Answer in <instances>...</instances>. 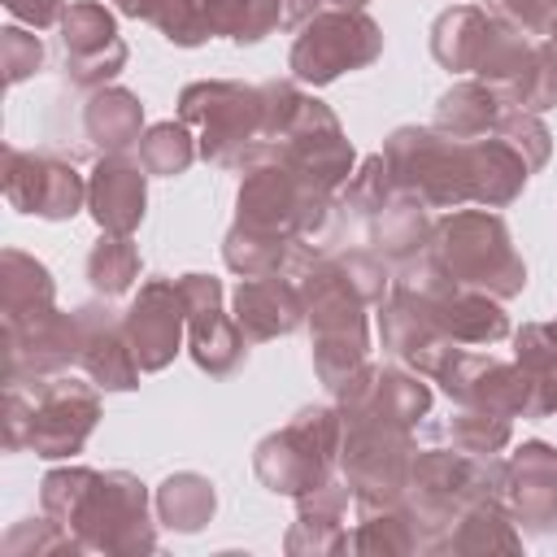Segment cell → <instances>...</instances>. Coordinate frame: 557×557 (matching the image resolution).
Listing matches in <instances>:
<instances>
[{"mask_svg": "<svg viewBox=\"0 0 557 557\" xmlns=\"http://www.w3.org/2000/svg\"><path fill=\"white\" fill-rule=\"evenodd\" d=\"M235 309H239V326L248 335H257V339L292 331L296 313H300L296 292L287 283H278V278H248L239 287V296H235Z\"/></svg>", "mask_w": 557, "mask_h": 557, "instance_id": "obj_7", "label": "cell"}, {"mask_svg": "<svg viewBox=\"0 0 557 557\" xmlns=\"http://www.w3.org/2000/svg\"><path fill=\"white\" fill-rule=\"evenodd\" d=\"M152 22L174 44H200L209 30H218L213 26V0H161Z\"/></svg>", "mask_w": 557, "mask_h": 557, "instance_id": "obj_10", "label": "cell"}, {"mask_svg": "<svg viewBox=\"0 0 557 557\" xmlns=\"http://www.w3.org/2000/svg\"><path fill=\"white\" fill-rule=\"evenodd\" d=\"M553 405H557V392H553Z\"/></svg>", "mask_w": 557, "mask_h": 557, "instance_id": "obj_18", "label": "cell"}, {"mask_svg": "<svg viewBox=\"0 0 557 557\" xmlns=\"http://www.w3.org/2000/svg\"><path fill=\"white\" fill-rule=\"evenodd\" d=\"M440 322L457 339H496V335H505V313L496 305H487L483 296H453L444 305Z\"/></svg>", "mask_w": 557, "mask_h": 557, "instance_id": "obj_8", "label": "cell"}, {"mask_svg": "<svg viewBox=\"0 0 557 557\" xmlns=\"http://www.w3.org/2000/svg\"><path fill=\"white\" fill-rule=\"evenodd\" d=\"M213 509V492L200 479H170L165 483V518L178 527H200V518Z\"/></svg>", "mask_w": 557, "mask_h": 557, "instance_id": "obj_15", "label": "cell"}, {"mask_svg": "<svg viewBox=\"0 0 557 557\" xmlns=\"http://www.w3.org/2000/svg\"><path fill=\"white\" fill-rule=\"evenodd\" d=\"M178 309H183V292H174L170 283H148L144 296L135 300V309L126 318V339L144 370H157L174 357L178 326H183Z\"/></svg>", "mask_w": 557, "mask_h": 557, "instance_id": "obj_4", "label": "cell"}, {"mask_svg": "<svg viewBox=\"0 0 557 557\" xmlns=\"http://www.w3.org/2000/svg\"><path fill=\"white\" fill-rule=\"evenodd\" d=\"M104 44H117V39H113V22H109V13L83 4V9H74V13L65 17V48H70V57L104 52Z\"/></svg>", "mask_w": 557, "mask_h": 557, "instance_id": "obj_14", "label": "cell"}, {"mask_svg": "<svg viewBox=\"0 0 557 557\" xmlns=\"http://www.w3.org/2000/svg\"><path fill=\"white\" fill-rule=\"evenodd\" d=\"M379 52V26L361 13H326L313 17V26L292 48V70L305 83H326L352 65L374 61Z\"/></svg>", "mask_w": 557, "mask_h": 557, "instance_id": "obj_2", "label": "cell"}, {"mask_svg": "<svg viewBox=\"0 0 557 557\" xmlns=\"http://www.w3.org/2000/svg\"><path fill=\"white\" fill-rule=\"evenodd\" d=\"M440 252H444L453 274H461L466 283H487L500 296L518 292L527 278L518 257L505 244V226L496 218H483V213L448 218L440 226Z\"/></svg>", "mask_w": 557, "mask_h": 557, "instance_id": "obj_1", "label": "cell"}, {"mask_svg": "<svg viewBox=\"0 0 557 557\" xmlns=\"http://www.w3.org/2000/svg\"><path fill=\"white\" fill-rule=\"evenodd\" d=\"M139 270V257L126 239H104L96 252H91V283L100 292H122Z\"/></svg>", "mask_w": 557, "mask_h": 557, "instance_id": "obj_13", "label": "cell"}, {"mask_svg": "<svg viewBox=\"0 0 557 557\" xmlns=\"http://www.w3.org/2000/svg\"><path fill=\"white\" fill-rule=\"evenodd\" d=\"M91 209H96L100 226L126 235L144 218V174L117 157L100 161L96 183H91Z\"/></svg>", "mask_w": 557, "mask_h": 557, "instance_id": "obj_6", "label": "cell"}, {"mask_svg": "<svg viewBox=\"0 0 557 557\" xmlns=\"http://www.w3.org/2000/svg\"><path fill=\"white\" fill-rule=\"evenodd\" d=\"M87 126H91V135H96L100 144L122 148V144H131V139L139 135V104H135L126 91H109V96H100V100L91 104Z\"/></svg>", "mask_w": 557, "mask_h": 557, "instance_id": "obj_9", "label": "cell"}, {"mask_svg": "<svg viewBox=\"0 0 557 557\" xmlns=\"http://www.w3.org/2000/svg\"><path fill=\"white\" fill-rule=\"evenodd\" d=\"M257 96L244 87H226V83H209V87H187L183 96V117L205 122V157H226V144L248 139L252 117H257Z\"/></svg>", "mask_w": 557, "mask_h": 557, "instance_id": "obj_3", "label": "cell"}, {"mask_svg": "<svg viewBox=\"0 0 557 557\" xmlns=\"http://www.w3.org/2000/svg\"><path fill=\"white\" fill-rule=\"evenodd\" d=\"M117 4H122V9H126V13H144V17H152V13H157V4H161V0H117Z\"/></svg>", "mask_w": 557, "mask_h": 557, "instance_id": "obj_17", "label": "cell"}, {"mask_svg": "<svg viewBox=\"0 0 557 557\" xmlns=\"http://www.w3.org/2000/svg\"><path fill=\"white\" fill-rule=\"evenodd\" d=\"M183 305L191 313V344H196V361L213 374L231 370L239 361V339L231 331V322L218 313V283L205 274H187L183 278Z\"/></svg>", "mask_w": 557, "mask_h": 557, "instance_id": "obj_5", "label": "cell"}, {"mask_svg": "<svg viewBox=\"0 0 557 557\" xmlns=\"http://www.w3.org/2000/svg\"><path fill=\"white\" fill-rule=\"evenodd\" d=\"M492 122V96L483 87H457L440 104V126H453V135L483 131Z\"/></svg>", "mask_w": 557, "mask_h": 557, "instance_id": "obj_12", "label": "cell"}, {"mask_svg": "<svg viewBox=\"0 0 557 557\" xmlns=\"http://www.w3.org/2000/svg\"><path fill=\"white\" fill-rule=\"evenodd\" d=\"M78 200H83V183L74 178V170L52 165V161H39V178H35L30 209H35V213H48V218H65V213L78 209Z\"/></svg>", "mask_w": 557, "mask_h": 557, "instance_id": "obj_11", "label": "cell"}, {"mask_svg": "<svg viewBox=\"0 0 557 557\" xmlns=\"http://www.w3.org/2000/svg\"><path fill=\"white\" fill-rule=\"evenodd\" d=\"M144 161L157 174H178L191 161V144H187L183 126H170V122L165 126H152L148 139H144Z\"/></svg>", "mask_w": 557, "mask_h": 557, "instance_id": "obj_16", "label": "cell"}]
</instances>
